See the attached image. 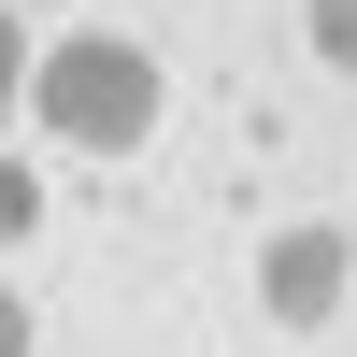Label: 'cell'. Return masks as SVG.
I'll use <instances>...</instances> for the list:
<instances>
[{
  "label": "cell",
  "mask_w": 357,
  "mask_h": 357,
  "mask_svg": "<svg viewBox=\"0 0 357 357\" xmlns=\"http://www.w3.org/2000/svg\"><path fill=\"white\" fill-rule=\"evenodd\" d=\"M43 114H57L72 143H143L158 72H143L129 43H57V57H43Z\"/></svg>",
  "instance_id": "obj_1"
},
{
  "label": "cell",
  "mask_w": 357,
  "mask_h": 357,
  "mask_svg": "<svg viewBox=\"0 0 357 357\" xmlns=\"http://www.w3.org/2000/svg\"><path fill=\"white\" fill-rule=\"evenodd\" d=\"M15 343H29V314H15V301H0V357H15Z\"/></svg>",
  "instance_id": "obj_5"
},
{
  "label": "cell",
  "mask_w": 357,
  "mask_h": 357,
  "mask_svg": "<svg viewBox=\"0 0 357 357\" xmlns=\"http://www.w3.org/2000/svg\"><path fill=\"white\" fill-rule=\"evenodd\" d=\"M329 57H357V0H329Z\"/></svg>",
  "instance_id": "obj_3"
},
{
  "label": "cell",
  "mask_w": 357,
  "mask_h": 357,
  "mask_svg": "<svg viewBox=\"0 0 357 357\" xmlns=\"http://www.w3.org/2000/svg\"><path fill=\"white\" fill-rule=\"evenodd\" d=\"M272 301H286V314L329 301V243H286V257H272Z\"/></svg>",
  "instance_id": "obj_2"
},
{
  "label": "cell",
  "mask_w": 357,
  "mask_h": 357,
  "mask_svg": "<svg viewBox=\"0 0 357 357\" xmlns=\"http://www.w3.org/2000/svg\"><path fill=\"white\" fill-rule=\"evenodd\" d=\"M0 100H15V15H0Z\"/></svg>",
  "instance_id": "obj_4"
}]
</instances>
